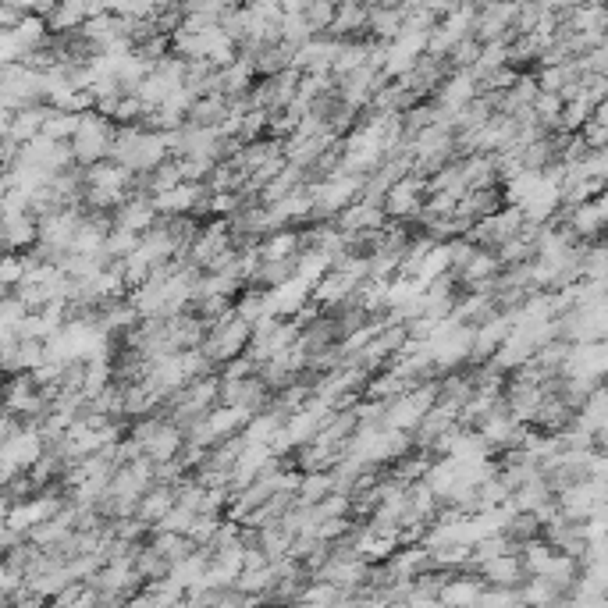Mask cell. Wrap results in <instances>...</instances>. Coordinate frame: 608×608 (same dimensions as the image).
Listing matches in <instances>:
<instances>
[{
	"label": "cell",
	"mask_w": 608,
	"mask_h": 608,
	"mask_svg": "<svg viewBox=\"0 0 608 608\" xmlns=\"http://www.w3.org/2000/svg\"><path fill=\"white\" fill-rule=\"evenodd\" d=\"M111 143H114V121L111 118H104L100 111L79 114V128H75V136L68 139L72 157H75L79 168H89V164H96V160L111 157Z\"/></svg>",
	"instance_id": "cell-1"
},
{
	"label": "cell",
	"mask_w": 608,
	"mask_h": 608,
	"mask_svg": "<svg viewBox=\"0 0 608 608\" xmlns=\"http://www.w3.org/2000/svg\"><path fill=\"white\" fill-rule=\"evenodd\" d=\"M427 196V178L424 175H413L406 171L402 178H395L381 196V210L388 217H399V221H416L420 214V203Z\"/></svg>",
	"instance_id": "cell-2"
},
{
	"label": "cell",
	"mask_w": 608,
	"mask_h": 608,
	"mask_svg": "<svg viewBox=\"0 0 608 608\" xmlns=\"http://www.w3.org/2000/svg\"><path fill=\"white\" fill-rule=\"evenodd\" d=\"M562 221L569 224V232L580 242H591L605 235V221H608V196H591V200L576 203V207H559Z\"/></svg>",
	"instance_id": "cell-3"
},
{
	"label": "cell",
	"mask_w": 608,
	"mask_h": 608,
	"mask_svg": "<svg viewBox=\"0 0 608 608\" xmlns=\"http://www.w3.org/2000/svg\"><path fill=\"white\" fill-rule=\"evenodd\" d=\"M480 591H484V580H480V573H473V569H459V573H448V580L438 587V605H477Z\"/></svg>",
	"instance_id": "cell-4"
},
{
	"label": "cell",
	"mask_w": 608,
	"mask_h": 608,
	"mask_svg": "<svg viewBox=\"0 0 608 608\" xmlns=\"http://www.w3.org/2000/svg\"><path fill=\"white\" fill-rule=\"evenodd\" d=\"M306 299H310V285L292 274V278H285L281 285L267 288V313H274V317H292Z\"/></svg>",
	"instance_id": "cell-5"
},
{
	"label": "cell",
	"mask_w": 608,
	"mask_h": 608,
	"mask_svg": "<svg viewBox=\"0 0 608 608\" xmlns=\"http://www.w3.org/2000/svg\"><path fill=\"white\" fill-rule=\"evenodd\" d=\"M480 580L484 584H498V587H520V580L527 573H523V562L516 552H502V555H491V559H484L477 566Z\"/></svg>",
	"instance_id": "cell-6"
},
{
	"label": "cell",
	"mask_w": 608,
	"mask_h": 608,
	"mask_svg": "<svg viewBox=\"0 0 608 608\" xmlns=\"http://www.w3.org/2000/svg\"><path fill=\"white\" fill-rule=\"evenodd\" d=\"M182 427L175 424V420H168V416H160V424L153 427V434L146 438L143 452L153 459V463H164V459H175L178 452H182Z\"/></svg>",
	"instance_id": "cell-7"
},
{
	"label": "cell",
	"mask_w": 608,
	"mask_h": 608,
	"mask_svg": "<svg viewBox=\"0 0 608 608\" xmlns=\"http://www.w3.org/2000/svg\"><path fill=\"white\" fill-rule=\"evenodd\" d=\"M331 221L342 228V232H360V228H381L388 221V214L381 210V203H370V200H352L349 207L338 210Z\"/></svg>",
	"instance_id": "cell-8"
},
{
	"label": "cell",
	"mask_w": 608,
	"mask_h": 608,
	"mask_svg": "<svg viewBox=\"0 0 608 608\" xmlns=\"http://www.w3.org/2000/svg\"><path fill=\"white\" fill-rule=\"evenodd\" d=\"M256 253H260V260H292L299 253V232L292 224H281L274 232L260 235Z\"/></svg>",
	"instance_id": "cell-9"
},
{
	"label": "cell",
	"mask_w": 608,
	"mask_h": 608,
	"mask_svg": "<svg viewBox=\"0 0 608 608\" xmlns=\"http://www.w3.org/2000/svg\"><path fill=\"white\" fill-rule=\"evenodd\" d=\"M171 505H175V488H171V484H157V480H153L150 488L139 495L136 512H132V516H139L146 527H153V523H157L160 516L171 509Z\"/></svg>",
	"instance_id": "cell-10"
},
{
	"label": "cell",
	"mask_w": 608,
	"mask_h": 608,
	"mask_svg": "<svg viewBox=\"0 0 608 608\" xmlns=\"http://www.w3.org/2000/svg\"><path fill=\"white\" fill-rule=\"evenodd\" d=\"M43 118H47V107H43V104L15 107V111H11V121H8V132H4V139H11L15 146L25 143V139H32L43 128Z\"/></svg>",
	"instance_id": "cell-11"
},
{
	"label": "cell",
	"mask_w": 608,
	"mask_h": 608,
	"mask_svg": "<svg viewBox=\"0 0 608 608\" xmlns=\"http://www.w3.org/2000/svg\"><path fill=\"white\" fill-rule=\"evenodd\" d=\"M502 271V264H498V256H495V249H484V246H477L470 253V260H466L463 267L456 271V278H459V285H473V281H488V278H495V274Z\"/></svg>",
	"instance_id": "cell-12"
},
{
	"label": "cell",
	"mask_w": 608,
	"mask_h": 608,
	"mask_svg": "<svg viewBox=\"0 0 608 608\" xmlns=\"http://www.w3.org/2000/svg\"><path fill=\"white\" fill-rule=\"evenodd\" d=\"M541 576L559 594H566L569 587L576 584V576H580V559H573V555H566V552H555L552 559H548V566H544Z\"/></svg>",
	"instance_id": "cell-13"
},
{
	"label": "cell",
	"mask_w": 608,
	"mask_h": 608,
	"mask_svg": "<svg viewBox=\"0 0 608 608\" xmlns=\"http://www.w3.org/2000/svg\"><path fill=\"white\" fill-rule=\"evenodd\" d=\"M328 491H335L331 470H303L299 473V484H296V502L299 505H317Z\"/></svg>",
	"instance_id": "cell-14"
},
{
	"label": "cell",
	"mask_w": 608,
	"mask_h": 608,
	"mask_svg": "<svg viewBox=\"0 0 608 608\" xmlns=\"http://www.w3.org/2000/svg\"><path fill=\"white\" fill-rule=\"evenodd\" d=\"M324 271H331V256L320 253V249H299L296 260H292V274L306 285H313L317 278H324Z\"/></svg>",
	"instance_id": "cell-15"
},
{
	"label": "cell",
	"mask_w": 608,
	"mask_h": 608,
	"mask_svg": "<svg viewBox=\"0 0 608 608\" xmlns=\"http://www.w3.org/2000/svg\"><path fill=\"white\" fill-rule=\"evenodd\" d=\"M242 207L239 189H217L207 192V203H203V217H232Z\"/></svg>",
	"instance_id": "cell-16"
},
{
	"label": "cell",
	"mask_w": 608,
	"mask_h": 608,
	"mask_svg": "<svg viewBox=\"0 0 608 608\" xmlns=\"http://www.w3.org/2000/svg\"><path fill=\"white\" fill-rule=\"evenodd\" d=\"M139 246V235L136 232H128V228H118V224H111V232H107L104 239V253L107 260H125L132 249Z\"/></svg>",
	"instance_id": "cell-17"
},
{
	"label": "cell",
	"mask_w": 608,
	"mask_h": 608,
	"mask_svg": "<svg viewBox=\"0 0 608 608\" xmlns=\"http://www.w3.org/2000/svg\"><path fill=\"white\" fill-rule=\"evenodd\" d=\"M573 171L580 178H608V146H601V150H584V157L576 160Z\"/></svg>",
	"instance_id": "cell-18"
},
{
	"label": "cell",
	"mask_w": 608,
	"mask_h": 608,
	"mask_svg": "<svg viewBox=\"0 0 608 608\" xmlns=\"http://www.w3.org/2000/svg\"><path fill=\"white\" fill-rule=\"evenodd\" d=\"M576 136L584 139L587 150H601V146H608V125H605V118L591 114V118H587L584 125L576 128Z\"/></svg>",
	"instance_id": "cell-19"
},
{
	"label": "cell",
	"mask_w": 608,
	"mask_h": 608,
	"mask_svg": "<svg viewBox=\"0 0 608 608\" xmlns=\"http://www.w3.org/2000/svg\"><path fill=\"white\" fill-rule=\"evenodd\" d=\"M192 516H196V509H189V505H171L164 516H160L153 527H160V530H175V534H189V523H192Z\"/></svg>",
	"instance_id": "cell-20"
},
{
	"label": "cell",
	"mask_w": 608,
	"mask_h": 608,
	"mask_svg": "<svg viewBox=\"0 0 608 608\" xmlns=\"http://www.w3.org/2000/svg\"><path fill=\"white\" fill-rule=\"evenodd\" d=\"M22 274H25V260H22V253H11V249H4L0 253V285L8 288H15L18 281H22Z\"/></svg>",
	"instance_id": "cell-21"
},
{
	"label": "cell",
	"mask_w": 608,
	"mask_h": 608,
	"mask_svg": "<svg viewBox=\"0 0 608 608\" xmlns=\"http://www.w3.org/2000/svg\"><path fill=\"white\" fill-rule=\"evenodd\" d=\"M15 541H18V534L8 527V523L0 520V559H4V555L11 552V544H15Z\"/></svg>",
	"instance_id": "cell-22"
},
{
	"label": "cell",
	"mask_w": 608,
	"mask_h": 608,
	"mask_svg": "<svg viewBox=\"0 0 608 608\" xmlns=\"http://www.w3.org/2000/svg\"><path fill=\"white\" fill-rule=\"evenodd\" d=\"M8 338H15V331H11L8 324H0V345L8 342Z\"/></svg>",
	"instance_id": "cell-23"
}]
</instances>
